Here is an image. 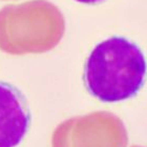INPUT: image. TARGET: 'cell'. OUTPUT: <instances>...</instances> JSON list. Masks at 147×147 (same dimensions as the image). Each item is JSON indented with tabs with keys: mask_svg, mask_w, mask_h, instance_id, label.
Masks as SVG:
<instances>
[{
	"mask_svg": "<svg viewBox=\"0 0 147 147\" xmlns=\"http://www.w3.org/2000/svg\"><path fill=\"white\" fill-rule=\"evenodd\" d=\"M146 60L137 44L111 37L95 46L86 60L84 82L89 94L102 102L132 98L144 84Z\"/></svg>",
	"mask_w": 147,
	"mask_h": 147,
	"instance_id": "6da1fadb",
	"label": "cell"
},
{
	"mask_svg": "<svg viewBox=\"0 0 147 147\" xmlns=\"http://www.w3.org/2000/svg\"><path fill=\"white\" fill-rule=\"evenodd\" d=\"M123 122L109 113H95L64 121L53 134L52 147H127Z\"/></svg>",
	"mask_w": 147,
	"mask_h": 147,
	"instance_id": "7a4b0ae2",
	"label": "cell"
},
{
	"mask_svg": "<svg viewBox=\"0 0 147 147\" xmlns=\"http://www.w3.org/2000/svg\"><path fill=\"white\" fill-rule=\"evenodd\" d=\"M31 113L20 90L0 81V147L20 144L30 127Z\"/></svg>",
	"mask_w": 147,
	"mask_h": 147,
	"instance_id": "3957f363",
	"label": "cell"
},
{
	"mask_svg": "<svg viewBox=\"0 0 147 147\" xmlns=\"http://www.w3.org/2000/svg\"><path fill=\"white\" fill-rule=\"evenodd\" d=\"M75 1L80 2V3H85V4H95V3L102 2V1H104V0H75Z\"/></svg>",
	"mask_w": 147,
	"mask_h": 147,
	"instance_id": "277c9868",
	"label": "cell"
},
{
	"mask_svg": "<svg viewBox=\"0 0 147 147\" xmlns=\"http://www.w3.org/2000/svg\"><path fill=\"white\" fill-rule=\"evenodd\" d=\"M132 147H141V146H132Z\"/></svg>",
	"mask_w": 147,
	"mask_h": 147,
	"instance_id": "5b68a950",
	"label": "cell"
}]
</instances>
